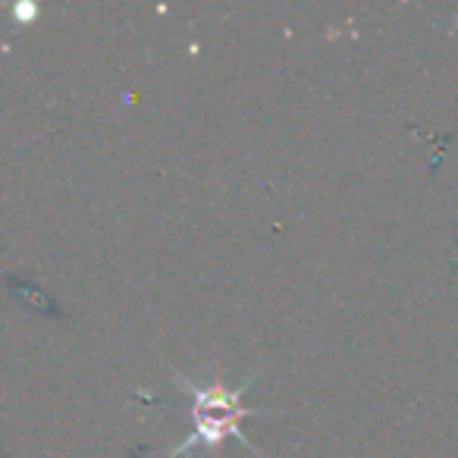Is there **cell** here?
I'll use <instances>...</instances> for the list:
<instances>
[{
  "mask_svg": "<svg viewBox=\"0 0 458 458\" xmlns=\"http://www.w3.org/2000/svg\"><path fill=\"white\" fill-rule=\"evenodd\" d=\"M173 380H176V386L189 389V395H191V433L166 458H189L195 445H210V449H216L226 437H236L255 458H267L249 437H245L242 427H239L242 418L267 414V411H261V408L242 405V395H245V389L251 386V380L239 383V386H229V383H223V380L191 383L189 377L179 374V370H173Z\"/></svg>",
  "mask_w": 458,
  "mask_h": 458,
  "instance_id": "obj_1",
  "label": "cell"
}]
</instances>
